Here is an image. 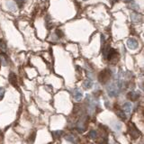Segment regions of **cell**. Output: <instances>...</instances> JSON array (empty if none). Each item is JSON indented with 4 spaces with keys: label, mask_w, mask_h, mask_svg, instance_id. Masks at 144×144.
Wrapping results in <instances>:
<instances>
[{
    "label": "cell",
    "mask_w": 144,
    "mask_h": 144,
    "mask_svg": "<svg viewBox=\"0 0 144 144\" xmlns=\"http://www.w3.org/2000/svg\"><path fill=\"white\" fill-rule=\"evenodd\" d=\"M5 90L4 87H0V99H2L5 96Z\"/></svg>",
    "instance_id": "cb8c5ba5"
},
{
    "label": "cell",
    "mask_w": 144,
    "mask_h": 144,
    "mask_svg": "<svg viewBox=\"0 0 144 144\" xmlns=\"http://www.w3.org/2000/svg\"><path fill=\"white\" fill-rule=\"evenodd\" d=\"M130 8H132V10H134V11H139V5H137V4L135 3L134 1H132L130 3Z\"/></svg>",
    "instance_id": "ffe728a7"
},
{
    "label": "cell",
    "mask_w": 144,
    "mask_h": 144,
    "mask_svg": "<svg viewBox=\"0 0 144 144\" xmlns=\"http://www.w3.org/2000/svg\"><path fill=\"white\" fill-rule=\"evenodd\" d=\"M0 50H1L3 52H6V50H7L5 42H4V41H1V40H0Z\"/></svg>",
    "instance_id": "44dd1931"
},
{
    "label": "cell",
    "mask_w": 144,
    "mask_h": 144,
    "mask_svg": "<svg viewBox=\"0 0 144 144\" xmlns=\"http://www.w3.org/2000/svg\"><path fill=\"white\" fill-rule=\"evenodd\" d=\"M123 111L125 112V114H131L132 111V104L131 102H126L123 104Z\"/></svg>",
    "instance_id": "8fae6325"
},
{
    "label": "cell",
    "mask_w": 144,
    "mask_h": 144,
    "mask_svg": "<svg viewBox=\"0 0 144 144\" xmlns=\"http://www.w3.org/2000/svg\"><path fill=\"white\" fill-rule=\"evenodd\" d=\"M83 87H84L86 89L91 88V87H93V82H92V80H91V79H87V80H85L84 83H83Z\"/></svg>",
    "instance_id": "4fadbf2b"
},
{
    "label": "cell",
    "mask_w": 144,
    "mask_h": 144,
    "mask_svg": "<svg viewBox=\"0 0 144 144\" xmlns=\"http://www.w3.org/2000/svg\"><path fill=\"white\" fill-rule=\"evenodd\" d=\"M76 128L78 131V132H84L87 129V117H81L80 119L77 121V124H76Z\"/></svg>",
    "instance_id": "277c9868"
},
{
    "label": "cell",
    "mask_w": 144,
    "mask_h": 144,
    "mask_svg": "<svg viewBox=\"0 0 144 144\" xmlns=\"http://www.w3.org/2000/svg\"><path fill=\"white\" fill-rule=\"evenodd\" d=\"M8 80H9V82H10V84H12L14 87H16L17 86V78H16V76H15V73L11 72V73L9 74Z\"/></svg>",
    "instance_id": "30bf717a"
},
{
    "label": "cell",
    "mask_w": 144,
    "mask_h": 144,
    "mask_svg": "<svg viewBox=\"0 0 144 144\" xmlns=\"http://www.w3.org/2000/svg\"><path fill=\"white\" fill-rule=\"evenodd\" d=\"M0 62H1L2 66H7L8 60H7L6 57L5 56V54H1V55H0Z\"/></svg>",
    "instance_id": "2e32d148"
},
{
    "label": "cell",
    "mask_w": 144,
    "mask_h": 144,
    "mask_svg": "<svg viewBox=\"0 0 144 144\" xmlns=\"http://www.w3.org/2000/svg\"><path fill=\"white\" fill-rule=\"evenodd\" d=\"M56 35L59 37V38H62V37L64 36V34H63V32H62L61 30L57 29V30H56Z\"/></svg>",
    "instance_id": "7402d4cb"
},
{
    "label": "cell",
    "mask_w": 144,
    "mask_h": 144,
    "mask_svg": "<svg viewBox=\"0 0 144 144\" xmlns=\"http://www.w3.org/2000/svg\"><path fill=\"white\" fill-rule=\"evenodd\" d=\"M111 76H112V73H111V70L108 69H104V70H102L99 73L98 75V80L100 83L102 84H106L109 81V79L111 78Z\"/></svg>",
    "instance_id": "6da1fadb"
},
{
    "label": "cell",
    "mask_w": 144,
    "mask_h": 144,
    "mask_svg": "<svg viewBox=\"0 0 144 144\" xmlns=\"http://www.w3.org/2000/svg\"><path fill=\"white\" fill-rule=\"evenodd\" d=\"M127 45L131 50H136V49L138 48V46H139V43H138V42L135 39L130 38L129 40L127 41Z\"/></svg>",
    "instance_id": "8992f818"
},
{
    "label": "cell",
    "mask_w": 144,
    "mask_h": 144,
    "mask_svg": "<svg viewBox=\"0 0 144 144\" xmlns=\"http://www.w3.org/2000/svg\"><path fill=\"white\" fill-rule=\"evenodd\" d=\"M101 43H102V46H104L106 43V39H104V35H101Z\"/></svg>",
    "instance_id": "484cf974"
},
{
    "label": "cell",
    "mask_w": 144,
    "mask_h": 144,
    "mask_svg": "<svg viewBox=\"0 0 144 144\" xmlns=\"http://www.w3.org/2000/svg\"><path fill=\"white\" fill-rule=\"evenodd\" d=\"M112 127L114 128V131L119 132L121 131V129H122V124H121L119 122H114L112 123Z\"/></svg>",
    "instance_id": "5bb4252c"
},
{
    "label": "cell",
    "mask_w": 144,
    "mask_h": 144,
    "mask_svg": "<svg viewBox=\"0 0 144 144\" xmlns=\"http://www.w3.org/2000/svg\"><path fill=\"white\" fill-rule=\"evenodd\" d=\"M111 1V3H112V5H114V3H116V2H118L119 0H110Z\"/></svg>",
    "instance_id": "4316f807"
},
{
    "label": "cell",
    "mask_w": 144,
    "mask_h": 144,
    "mask_svg": "<svg viewBox=\"0 0 144 144\" xmlns=\"http://www.w3.org/2000/svg\"><path fill=\"white\" fill-rule=\"evenodd\" d=\"M73 97L75 98L76 101H80L83 98L82 91L79 88H75L73 90Z\"/></svg>",
    "instance_id": "52a82bcc"
},
{
    "label": "cell",
    "mask_w": 144,
    "mask_h": 144,
    "mask_svg": "<svg viewBox=\"0 0 144 144\" xmlns=\"http://www.w3.org/2000/svg\"><path fill=\"white\" fill-rule=\"evenodd\" d=\"M129 132H130V136H131L132 139L136 140L141 136V132L137 129V127L135 126V124L133 122H131L129 124Z\"/></svg>",
    "instance_id": "3957f363"
},
{
    "label": "cell",
    "mask_w": 144,
    "mask_h": 144,
    "mask_svg": "<svg viewBox=\"0 0 144 144\" xmlns=\"http://www.w3.org/2000/svg\"><path fill=\"white\" fill-rule=\"evenodd\" d=\"M34 139H35V132H34V133L32 134V137H30V139H29V141H31V142H34Z\"/></svg>",
    "instance_id": "d4e9b609"
},
{
    "label": "cell",
    "mask_w": 144,
    "mask_h": 144,
    "mask_svg": "<svg viewBox=\"0 0 144 144\" xmlns=\"http://www.w3.org/2000/svg\"><path fill=\"white\" fill-rule=\"evenodd\" d=\"M7 7H8V9L10 11H12V12H15L16 11V6H15V4L14 3V2H8V3L6 4Z\"/></svg>",
    "instance_id": "ac0fdd59"
},
{
    "label": "cell",
    "mask_w": 144,
    "mask_h": 144,
    "mask_svg": "<svg viewBox=\"0 0 144 144\" xmlns=\"http://www.w3.org/2000/svg\"><path fill=\"white\" fill-rule=\"evenodd\" d=\"M118 55V53H117V51H116L114 49H112V48H110L109 49V50H108V52H107V54H106V59H107L108 60H114L115 59V57Z\"/></svg>",
    "instance_id": "5b68a950"
},
{
    "label": "cell",
    "mask_w": 144,
    "mask_h": 144,
    "mask_svg": "<svg viewBox=\"0 0 144 144\" xmlns=\"http://www.w3.org/2000/svg\"><path fill=\"white\" fill-rule=\"evenodd\" d=\"M24 1L25 0H15V2H16V4L18 5V6L20 7V8L23 7V5H24Z\"/></svg>",
    "instance_id": "603a6c76"
},
{
    "label": "cell",
    "mask_w": 144,
    "mask_h": 144,
    "mask_svg": "<svg viewBox=\"0 0 144 144\" xmlns=\"http://www.w3.org/2000/svg\"><path fill=\"white\" fill-rule=\"evenodd\" d=\"M133 0H125L126 3H131V2H132Z\"/></svg>",
    "instance_id": "83f0119b"
},
{
    "label": "cell",
    "mask_w": 144,
    "mask_h": 144,
    "mask_svg": "<svg viewBox=\"0 0 144 144\" xmlns=\"http://www.w3.org/2000/svg\"><path fill=\"white\" fill-rule=\"evenodd\" d=\"M88 137L90 138V139H92V140L97 139V137H98L97 132L95 131V130H92V131H90V132H89V133H88Z\"/></svg>",
    "instance_id": "e0dca14e"
},
{
    "label": "cell",
    "mask_w": 144,
    "mask_h": 144,
    "mask_svg": "<svg viewBox=\"0 0 144 144\" xmlns=\"http://www.w3.org/2000/svg\"><path fill=\"white\" fill-rule=\"evenodd\" d=\"M131 20L134 24H138V23L141 22V16L138 15V13H132L131 15Z\"/></svg>",
    "instance_id": "9c48e42d"
},
{
    "label": "cell",
    "mask_w": 144,
    "mask_h": 144,
    "mask_svg": "<svg viewBox=\"0 0 144 144\" xmlns=\"http://www.w3.org/2000/svg\"><path fill=\"white\" fill-rule=\"evenodd\" d=\"M127 97L131 101H136L140 97V93L136 92V91H131L127 94Z\"/></svg>",
    "instance_id": "ba28073f"
},
{
    "label": "cell",
    "mask_w": 144,
    "mask_h": 144,
    "mask_svg": "<svg viewBox=\"0 0 144 144\" xmlns=\"http://www.w3.org/2000/svg\"><path fill=\"white\" fill-rule=\"evenodd\" d=\"M63 133H64L63 131H54V132H52V136H53L55 139H57V138L61 137Z\"/></svg>",
    "instance_id": "d6986e66"
},
{
    "label": "cell",
    "mask_w": 144,
    "mask_h": 144,
    "mask_svg": "<svg viewBox=\"0 0 144 144\" xmlns=\"http://www.w3.org/2000/svg\"><path fill=\"white\" fill-rule=\"evenodd\" d=\"M65 140L72 144H77V139L73 135V134H69V135L65 136Z\"/></svg>",
    "instance_id": "7c38bea8"
},
{
    "label": "cell",
    "mask_w": 144,
    "mask_h": 144,
    "mask_svg": "<svg viewBox=\"0 0 144 144\" xmlns=\"http://www.w3.org/2000/svg\"><path fill=\"white\" fill-rule=\"evenodd\" d=\"M116 114H117V116L120 118V119H122V121L126 120V118H127V116H126V114L123 112V111L122 110H118L117 112H116Z\"/></svg>",
    "instance_id": "9a60e30c"
},
{
    "label": "cell",
    "mask_w": 144,
    "mask_h": 144,
    "mask_svg": "<svg viewBox=\"0 0 144 144\" xmlns=\"http://www.w3.org/2000/svg\"><path fill=\"white\" fill-rule=\"evenodd\" d=\"M119 93H120V89H119V87H118L117 84L112 83V84L107 86V94L110 97L117 96Z\"/></svg>",
    "instance_id": "7a4b0ae2"
},
{
    "label": "cell",
    "mask_w": 144,
    "mask_h": 144,
    "mask_svg": "<svg viewBox=\"0 0 144 144\" xmlns=\"http://www.w3.org/2000/svg\"><path fill=\"white\" fill-rule=\"evenodd\" d=\"M84 1H87V0H84Z\"/></svg>",
    "instance_id": "f1b7e54d"
}]
</instances>
